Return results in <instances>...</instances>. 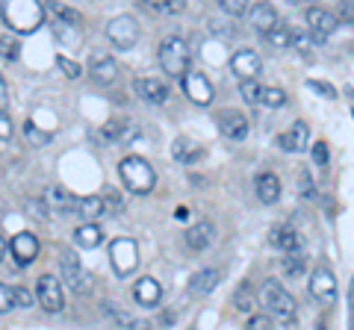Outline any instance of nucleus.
Here are the masks:
<instances>
[{
    "label": "nucleus",
    "mask_w": 354,
    "mask_h": 330,
    "mask_svg": "<svg viewBox=\"0 0 354 330\" xmlns=\"http://www.w3.org/2000/svg\"><path fill=\"white\" fill-rule=\"evenodd\" d=\"M298 180H301V195H304V197H316V186H313V177H310L307 168L298 174Z\"/></svg>",
    "instance_id": "49530a36"
},
{
    "label": "nucleus",
    "mask_w": 354,
    "mask_h": 330,
    "mask_svg": "<svg viewBox=\"0 0 354 330\" xmlns=\"http://www.w3.org/2000/svg\"><path fill=\"white\" fill-rule=\"evenodd\" d=\"M24 210H27V215H30V218L48 222V210H44V204H41V201H32V197H30V201L24 204Z\"/></svg>",
    "instance_id": "79ce46f5"
},
{
    "label": "nucleus",
    "mask_w": 354,
    "mask_h": 330,
    "mask_svg": "<svg viewBox=\"0 0 354 330\" xmlns=\"http://www.w3.org/2000/svg\"><path fill=\"white\" fill-rule=\"evenodd\" d=\"M310 157H313V162L319 165V168H325V165H328V145H325V142H316V145H313V151H310Z\"/></svg>",
    "instance_id": "37998d69"
},
{
    "label": "nucleus",
    "mask_w": 354,
    "mask_h": 330,
    "mask_svg": "<svg viewBox=\"0 0 354 330\" xmlns=\"http://www.w3.org/2000/svg\"><path fill=\"white\" fill-rule=\"evenodd\" d=\"M174 218H177V222H186V218H189V210L180 206V210H174Z\"/></svg>",
    "instance_id": "6e6d98bb"
},
{
    "label": "nucleus",
    "mask_w": 354,
    "mask_h": 330,
    "mask_svg": "<svg viewBox=\"0 0 354 330\" xmlns=\"http://www.w3.org/2000/svg\"><path fill=\"white\" fill-rule=\"evenodd\" d=\"M133 298H136V304H142V307H157L162 301V286H160V280L139 278L136 286H133Z\"/></svg>",
    "instance_id": "412c9836"
},
{
    "label": "nucleus",
    "mask_w": 354,
    "mask_h": 330,
    "mask_svg": "<svg viewBox=\"0 0 354 330\" xmlns=\"http://www.w3.org/2000/svg\"><path fill=\"white\" fill-rule=\"evenodd\" d=\"M266 41H269L272 48H292V27L278 21V24L266 32Z\"/></svg>",
    "instance_id": "c756f323"
},
{
    "label": "nucleus",
    "mask_w": 354,
    "mask_h": 330,
    "mask_svg": "<svg viewBox=\"0 0 354 330\" xmlns=\"http://www.w3.org/2000/svg\"><path fill=\"white\" fill-rule=\"evenodd\" d=\"M310 295H313L319 304H325V307L337 304V295H339L337 278H334V271H330L328 266H319V269H313V274H310Z\"/></svg>",
    "instance_id": "6e6552de"
},
{
    "label": "nucleus",
    "mask_w": 354,
    "mask_h": 330,
    "mask_svg": "<svg viewBox=\"0 0 354 330\" xmlns=\"http://www.w3.org/2000/svg\"><path fill=\"white\" fill-rule=\"evenodd\" d=\"M0 57H3L6 62H15L21 57V45H18V39L12 36V32H3V36H0Z\"/></svg>",
    "instance_id": "72a5a7b5"
},
{
    "label": "nucleus",
    "mask_w": 354,
    "mask_h": 330,
    "mask_svg": "<svg viewBox=\"0 0 354 330\" xmlns=\"http://www.w3.org/2000/svg\"><path fill=\"white\" fill-rule=\"evenodd\" d=\"M36 295H39V304L44 307L48 313H59L65 307V295H62V286L53 274H41L39 283H36Z\"/></svg>",
    "instance_id": "9b49d317"
},
{
    "label": "nucleus",
    "mask_w": 354,
    "mask_h": 330,
    "mask_svg": "<svg viewBox=\"0 0 354 330\" xmlns=\"http://www.w3.org/2000/svg\"><path fill=\"white\" fill-rule=\"evenodd\" d=\"M348 307H351V313H348V330H354V278H351V286H348Z\"/></svg>",
    "instance_id": "864d4df0"
},
{
    "label": "nucleus",
    "mask_w": 354,
    "mask_h": 330,
    "mask_svg": "<svg viewBox=\"0 0 354 330\" xmlns=\"http://www.w3.org/2000/svg\"><path fill=\"white\" fill-rule=\"evenodd\" d=\"M12 257H15V262L21 269L30 266V262L39 257V239L32 233H27V230H24V233H18L12 239Z\"/></svg>",
    "instance_id": "a211bd4d"
},
{
    "label": "nucleus",
    "mask_w": 354,
    "mask_h": 330,
    "mask_svg": "<svg viewBox=\"0 0 354 330\" xmlns=\"http://www.w3.org/2000/svg\"><path fill=\"white\" fill-rule=\"evenodd\" d=\"M145 6L151 9V12H165V15L183 12V3H180V0H145Z\"/></svg>",
    "instance_id": "f704fd0d"
},
{
    "label": "nucleus",
    "mask_w": 354,
    "mask_h": 330,
    "mask_svg": "<svg viewBox=\"0 0 354 330\" xmlns=\"http://www.w3.org/2000/svg\"><path fill=\"white\" fill-rule=\"evenodd\" d=\"M281 269H283V274H290V278H298V274H304V269H307V257L301 251H298V254H286L281 260Z\"/></svg>",
    "instance_id": "473e14b6"
},
{
    "label": "nucleus",
    "mask_w": 354,
    "mask_h": 330,
    "mask_svg": "<svg viewBox=\"0 0 354 330\" xmlns=\"http://www.w3.org/2000/svg\"><path fill=\"white\" fill-rule=\"evenodd\" d=\"M136 92L145 97L148 104H165L169 101V86H165L162 80H157V77H139Z\"/></svg>",
    "instance_id": "4be33fe9"
},
{
    "label": "nucleus",
    "mask_w": 354,
    "mask_h": 330,
    "mask_svg": "<svg viewBox=\"0 0 354 330\" xmlns=\"http://www.w3.org/2000/svg\"><path fill=\"white\" fill-rule=\"evenodd\" d=\"M260 104L269 106V109H281V106H286V95L281 89H263Z\"/></svg>",
    "instance_id": "4c0bfd02"
},
{
    "label": "nucleus",
    "mask_w": 354,
    "mask_h": 330,
    "mask_svg": "<svg viewBox=\"0 0 354 330\" xmlns=\"http://www.w3.org/2000/svg\"><path fill=\"white\" fill-rule=\"evenodd\" d=\"M218 6H221V12H227V15H234V18L251 12V6L245 3V0H221Z\"/></svg>",
    "instance_id": "58836bf2"
},
{
    "label": "nucleus",
    "mask_w": 354,
    "mask_h": 330,
    "mask_svg": "<svg viewBox=\"0 0 354 330\" xmlns=\"http://www.w3.org/2000/svg\"><path fill=\"white\" fill-rule=\"evenodd\" d=\"M157 59H160V68L169 74V77H183L189 74V62H192V50L189 45L180 39V36H165L160 41V50H157Z\"/></svg>",
    "instance_id": "f03ea898"
},
{
    "label": "nucleus",
    "mask_w": 354,
    "mask_h": 330,
    "mask_svg": "<svg viewBox=\"0 0 354 330\" xmlns=\"http://www.w3.org/2000/svg\"><path fill=\"white\" fill-rule=\"evenodd\" d=\"M6 101H9V92H6L3 77H0V113H3V109H6Z\"/></svg>",
    "instance_id": "5fc2aeb1"
},
{
    "label": "nucleus",
    "mask_w": 354,
    "mask_h": 330,
    "mask_svg": "<svg viewBox=\"0 0 354 330\" xmlns=\"http://www.w3.org/2000/svg\"><path fill=\"white\" fill-rule=\"evenodd\" d=\"M106 39L113 41L118 50H130L139 41V24L130 15H118L106 24Z\"/></svg>",
    "instance_id": "1a4fd4ad"
},
{
    "label": "nucleus",
    "mask_w": 354,
    "mask_h": 330,
    "mask_svg": "<svg viewBox=\"0 0 354 330\" xmlns=\"http://www.w3.org/2000/svg\"><path fill=\"white\" fill-rule=\"evenodd\" d=\"M59 271H62V283L68 286L71 292H77V295L88 292V278H86V271H83V262L77 260V254H74L71 248H62L59 251Z\"/></svg>",
    "instance_id": "0eeeda50"
},
{
    "label": "nucleus",
    "mask_w": 354,
    "mask_h": 330,
    "mask_svg": "<svg viewBox=\"0 0 354 330\" xmlns=\"http://www.w3.org/2000/svg\"><path fill=\"white\" fill-rule=\"evenodd\" d=\"M3 254H6V242H3V236H0V260H3Z\"/></svg>",
    "instance_id": "4d7b16f0"
},
{
    "label": "nucleus",
    "mask_w": 354,
    "mask_h": 330,
    "mask_svg": "<svg viewBox=\"0 0 354 330\" xmlns=\"http://www.w3.org/2000/svg\"><path fill=\"white\" fill-rule=\"evenodd\" d=\"M245 330H272V318L269 316H251Z\"/></svg>",
    "instance_id": "09e8293b"
},
{
    "label": "nucleus",
    "mask_w": 354,
    "mask_h": 330,
    "mask_svg": "<svg viewBox=\"0 0 354 330\" xmlns=\"http://www.w3.org/2000/svg\"><path fill=\"white\" fill-rule=\"evenodd\" d=\"M118 171H121V180L133 195H148L157 183V174H153L151 162L142 159V157H124L118 162Z\"/></svg>",
    "instance_id": "20e7f679"
},
{
    "label": "nucleus",
    "mask_w": 354,
    "mask_h": 330,
    "mask_svg": "<svg viewBox=\"0 0 354 330\" xmlns=\"http://www.w3.org/2000/svg\"><path fill=\"white\" fill-rule=\"evenodd\" d=\"M337 21H339V27H354V3H339Z\"/></svg>",
    "instance_id": "a19ab883"
},
{
    "label": "nucleus",
    "mask_w": 354,
    "mask_h": 330,
    "mask_svg": "<svg viewBox=\"0 0 354 330\" xmlns=\"http://www.w3.org/2000/svg\"><path fill=\"white\" fill-rule=\"evenodd\" d=\"M48 9L57 12V24H53V30H57L59 41H65V45H77V41L83 39V15L74 12V9H68V6H59V3H50Z\"/></svg>",
    "instance_id": "423d86ee"
},
{
    "label": "nucleus",
    "mask_w": 354,
    "mask_h": 330,
    "mask_svg": "<svg viewBox=\"0 0 354 330\" xmlns=\"http://www.w3.org/2000/svg\"><path fill=\"white\" fill-rule=\"evenodd\" d=\"M101 239H104V233H101V227H97V224H80V227L74 230V242L83 251L97 248V245H101Z\"/></svg>",
    "instance_id": "bb28decb"
},
{
    "label": "nucleus",
    "mask_w": 354,
    "mask_h": 330,
    "mask_svg": "<svg viewBox=\"0 0 354 330\" xmlns=\"http://www.w3.org/2000/svg\"><path fill=\"white\" fill-rule=\"evenodd\" d=\"M57 65L65 71V77H71V80H74V77H80V65L71 62L68 57H57Z\"/></svg>",
    "instance_id": "a18cd8bd"
},
{
    "label": "nucleus",
    "mask_w": 354,
    "mask_h": 330,
    "mask_svg": "<svg viewBox=\"0 0 354 330\" xmlns=\"http://www.w3.org/2000/svg\"><path fill=\"white\" fill-rule=\"evenodd\" d=\"M221 283V271L218 269H201L189 278V292L192 295H213L216 286Z\"/></svg>",
    "instance_id": "5701e85b"
},
{
    "label": "nucleus",
    "mask_w": 354,
    "mask_h": 330,
    "mask_svg": "<svg viewBox=\"0 0 354 330\" xmlns=\"http://www.w3.org/2000/svg\"><path fill=\"white\" fill-rule=\"evenodd\" d=\"M230 68H234V74H239L242 80H257L260 74V57L254 50H236L234 59H230Z\"/></svg>",
    "instance_id": "aec40b11"
},
{
    "label": "nucleus",
    "mask_w": 354,
    "mask_h": 330,
    "mask_svg": "<svg viewBox=\"0 0 354 330\" xmlns=\"http://www.w3.org/2000/svg\"><path fill=\"white\" fill-rule=\"evenodd\" d=\"M248 18H251V27L257 30V32H269L274 24H278V12H274V6L272 3H257V6H251V12H248Z\"/></svg>",
    "instance_id": "b1692460"
},
{
    "label": "nucleus",
    "mask_w": 354,
    "mask_h": 330,
    "mask_svg": "<svg viewBox=\"0 0 354 330\" xmlns=\"http://www.w3.org/2000/svg\"><path fill=\"white\" fill-rule=\"evenodd\" d=\"M24 133H27V139H30L36 148H41V145H48V142H50V136H48V133H41V130H39V127H32V124H27V127H24Z\"/></svg>",
    "instance_id": "c03bdc74"
},
{
    "label": "nucleus",
    "mask_w": 354,
    "mask_h": 330,
    "mask_svg": "<svg viewBox=\"0 0 354 330\" xmlns=\"http://www.w3.org/2000/svg\"><path fill=\"white\" fill-rule=\"evenodd\" d=\"M218 130L227 139H245L248 136V118L239 113V109H225L218 115Z\"/></svg>",
    "instance_id": "2eb2a0df"
},
{
    "label": "nucleus",
    "mask_w": 354,
    "mask_h": 330,
    "mask_svg": "<svg viewBox=\"0 0 354 330\" xmlns=\"http://www.w3.org/2000/svg\"><path fill=\"white\" fill-rule=\"evenodd\" d=\"M109 260H113V271L118 278H127L130 271H136L139 266V248L136 242L127 239V236H118L109 242Z\"/></svg>",
    "instance_id": "39448f33"
},
{
    "label": "nucleus",
    "mask_w": 354,
    "mask_h": 330,
    "mask_svg": "<svg viewBox=\"0 0 354 330\" xmlns=\"http://www.w3.org/2000/svg\"><path fill=\"white\" fill-rule=\"evenodd\" d=\"M183 239L192 251H207L216 242V227H213V222H195L189 230H186Z\"/></svg>",
    "instance_id": "6ab92c4d"
},
{
    "label": "nucleus",
    "mask_w": 354,
    "mask_h": 330,
    "mask_svg": "<svg viewBox=\"0 0 354 330\" xmlns=\"http://www.w3.org/2000/svg\"><path fill=\"white\" fill-rule=\"evenodd\" d=\"M9 295H12V307H30L32 301V295L24 289V286H12V289H9Z\"/></svg>",
    "instance_id": "ea45409f"
},
{
    "label": "nucleus",
    "mask_w": 354,
    "mask_h": 330,
    "mask_svg": "<svg viewBox=\"0 0 354 330\" xmlns=\"http://www.w3.org/2000/svg\"><path fill=\"white\" fill-rule=\"evenodd\" d=\"M104 213H106V204H104V197H97V195H88V197L77 201V215L80 218H101Z\"/></svg>",
    "instance_id": "cd10ccee"
},
{
    "label": "nucleus",
    "mask_w": 354,
    "mask_h": 330,
    "mask_svg": "<svg viewBox=\"0 0 354 330\" xmlns=\"http://www.w3.org/2000/svg\"><path fill=\"white\" fill-rule=\"evenodd\" d=\"M136 124L127 118H113V121H106V127H104V139L106 142H130V139H136Z\"/></svg>",
    "instance_id": "393cba45"
},
{
    "label": "nucleus",
    "mask_w": 354,
    "mask_h": 330,
    "mask_svg": "<svg viewBox=\"0 0 354 330\" xmlns=\"http://www.w3.org/2000/svg\"><path fill=\"white\" fill-rule=\"evenodd\" d=\"M307 27H310V36H313L316 41H325L330 39L334 32L339 30V21H337V12H330V9H322V6H310L307 12Z\"/></svg>",
    "instance_id": "9d476101"
},
{
    "label": "nucleus",
    "mask_w": 354,
    "mask_h": 330,
    "mask_svg": "<svg viewBox=\"0 0 354 330\" xmlns=\"http://www.w3.org/2000/svg\"><path fill=\"white\" fill-rule=\"evenodd\" d=\"M189 330H195V327H189Z\"/></svg>",
    "instance_id": "13d9d810"
},
{
    "label": "nucleus",
    "mask_w": 354,
    "mask_h": 330,
    "mask_svg": "<svg viewBox=\"0 0 354 330\" xmlns=\"http://www.w3.org/2000/svg\"><path fill=\"white\" fill-rule=\"evenodd\" d=\"M9 310H12V295H9V289L0 283V313H9Z\"/></svg>",
    "instance_id": "3c124183"
},
{
    "label": "nucleus",
    "mask_w": 354,
    "mask_h": 330,
    "mask_svg": "<svg viewBox=\"0 0 354 330\" xmlns=\"http://www.w3.org/2000/svg\"><path fill=\"white\" fill-rule=\"evenodd\" d=\"M260 301L263 307L272 313V318H278L281 324H295L298 322V307H295V298L290 292L283 289L281 283H274V280H266L263 283V289H260Z\"/></svg>",
    "instance_id": "7ed1b4c3"
},
{
    "label": "nucleus",
    "mask_w": 354,
    "mask_h": 330,
    "mask_svg": "<svg viewBox=\"0 0 354 330\" xmlns=\"http://www.w3.org/2000/svg\"><path fill=\"white\" fill-rule=\"evenodd\" d=\"M234 307L239 313H251L254 310V292H251V283H239L236 292H234Z\"/></svg>",
    "instance_id": "2f4dec72"
},
{
    "label": "nucleus",
    "mask_w": 354,
    "mask_h": 330,
    "mask_svg": "<svg viewBox=\"0 0 354 330\" xmlns=\"http://www.w3.org/2000/svg\"><path fill=\"white\" fill-rule=\"evenodd\" d=\"M269 242L272 248L283 251V254H298V248H301V236H298V230L290 227V224H278L269 230Z\"/></svg>",
    "instance_id": "4468645a"
},
{
    "label": "nucleus",
    "mask_w": 354,
    "mask_h": 330,
    "mask_svg": "<svg viewBox=\"0 0 354 330\" xmlns=\"http://www.w3.org/2000/svg\"><path fill=\"white\" fill-rule=\"evenodd\" d=\"M6 139H12V121L0 113V142H6Z\"/></svg>",
    "instance_id": "603ef678"
},
{
    "label": "nucleus",
    "mask_w": 354,
    "mask_h": 330,
    "mask_svg": "<svg viewBox=\"0 0 354 330\" xmlns=\"http://www.w3.org/2000/svg\"><path fill=\"white\" fill-rule=\"evenodd\" d=\"M313 45H316V39L310 36V32H301V30H292V48L301 53V57H310L313 53Z\"/></svg>",
    "instance_id": "c9c22d12"
},
{
    "label": "nucleus",
    "mask_w": 354,
    "mask_h": 330,
    "mask_svg": "<svg viewBox=\"0 0 354 330\" xmlns=\"http://www.w3.org/2000/svg\"><path fill=\"white\" fill-rule=\"evenodd\" d=\"M48 201L53 204V210H59V215H74L77 213V197H71L62 189H48Z\"/></svg>",
    "instance_id": "c85d7f7f"
},
{
    "label": "nucleus",
    "mask_w": 354,
    "mask_h": 330,
    "mask_svg": "<svg viewBox=\"0 0 354 330\" xmlns=\"http://www.w3.org/2000/svg\"><path fill=\"white\" fill-rule=\"evenodd\" d=\"M239 95H242V101H248V104H260L263 89L257 86V80H242L239 83Z\"/></svg>",
    "instance_id": "e433bc0d"
},
{
    "label": "nucleus",
    "mask_w": 354,
    "mask_h": 330,
    "mask_svg": "<svg viewBox=\"0 0 354 330\" xmlns=\"http://www.w3.org/2000/svg\"><path fill=\"white\" fill-rule=\"evenodd\" d=\"M278 145L286 151V153H298L304 151L310 145V127L304 124V121H295V124L286 130V133L278 136Z\"/></svg>",
    "instance_id": "f3484780"
},
{
    "label": "nucleus",
    "mask_w": 354,
    "mask_h": 330,
    "mask_svg": "<svg viewBox=\"0 0 354 330\" xmlns=\"http://www.w3.org/2000/svg\"><path fill=\"white\" fill-rule=\"evenodd\" d=\"M180 83H183V92H186V97H189L192 104H198V106H209V104H213V83H209L204 74L189 71Z\"/></svg>",
    "instance_id": "f8f14e48"
},
{
    "label": "nucleus",
    "mask_w": 354,
    "mask_h": 330,
    "mask_svg": "<svg viewBox=\"0 0 354 330\" xmlns=\"http://www.w3.org/2000/svg\"><path fill=\"white\" fill-rule=\"evenodd\" d=\"M171 153H174V159H177V162H183V165H192V162H198V159L204 157L201 145H195L192 139H177V142H174V148H171Z\"/></svg>",
    "instance_id": "a878e982"
},
{
    "label": "nucleus",
    "mask_w": 354,
    "mask_h": 330,
    "mask_svg": "<svg viewBox=\"0 0 354 330\" xmlns=\"http://www.w3.org/2000/svg\"><path fill=\"white\" fill-rule=\"evenodd\" d=\"M0 15L12 32H21V36H27V32L39 30L41 21H44V6L41 3H32V0H12V3H3L0 6Z\"/></svg>",
    "instance_id": "f257e3e1"
},
{
    "label": "nucleus",
    "mask_w": 354,
    "mask_h": 330,
    "mask_svg": "<svg viewBox=\"0 0 354 330\" xmlns=\"http://www.w3.org/2000/svg\"><path fill=\"white\" fill-rule=\"evenodd\" d=\"M254 192L263 204H278L281 201V177L272 171H260L257 177H254Z\"/></svg>",
    "instance_id": "dca6fc26"
},
{
    "label": "nucleus",
    "mask_w": 354,
    "mask_h": 330,
    "mask_svg": "<svg viewBox=\"0 0 354 330\" xmlns=\"http://www.w3.org/2000/svg\"><path fill=\"white\" fill-rule=\"evenodd\" d=\"M88 74L101 86H113L118 80V62L109 57L106 50H95L92 57H88Z\"/></svg>",
    "instance_id": "ddd939ff"
},
{
    "label": "nucleus",
    "mask_w": 354,
    "mask_h": 330,
    "mask_svg": "<svg viewBox=\"0 0 354 330\" xmlns=\"http://www.w3.org/2000/svg\"><path fill=\"white\" fill-rule=\"evenodd\" d=\"M307 86H310V89H313V92H322L325 97H337V89H334V86H330V83H319V80H310Z\"/></svg>",
    "instance_id": "8fccbe9b"
},
{
    "label": "nucleus",
    "mask_w": 354,
    "mask_h": 330,
    "mask_svg": "<svg viewBox=\"0 0 354 330\" xmlns=\"http://www.w3.org/2000/svg\"><path fill=\"white\" fill-rule=\"evenodd\" d=\"M101 313H104V318H109V322L118 324V327H133V324H136V322H133V318H130L124 310H121L118 304H113V301H104V304H101Z\"/></svg>",
    "instance_id": "7c9ffc66"
},
{
    "label": "nucleus",
    "mask_w": 354,
    "mask_h": 330,
    "mask_svg": "<svg viewBox=\"0 0 354 330\" xmlns=\"http://www.w3.org/2000/svg\"><path fill=\"white\" fill-rule=\"evenodd\" d=\"M104 204H106V215H118V213H121V201H118V195H115L113 189H106Z\"/></svg>",
    "instance_id": "de8ad7c7"
}]
</instances>
